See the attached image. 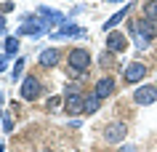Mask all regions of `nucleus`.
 <instances>
[{
  "label": "nucleus",
  "mask_w": 157,
  "mask_h": 152,
  "mask_svg": "<svg viewBox=\"0 0 157 152\" xmlns=\"http://www.w3.org/2000/svg\"><path fill=\"white\" fill-rule=\"evenodd\" d=\"M91 67V53L85 48H72L67 53V69H69V75H85Z\"/></svg>",
  "instance_id": "obj_1"
},
{
  "label": "nucleus",
  "mask_w": 157,
  "mask_h": 152,
  "mask_svg": "<svg viewBox=\"0 0 157 152\" xmlns=\"http://www.w3.org/2000/svg\"><path fill=\"white\" fill-rule=\"evenodd\" d=\"M125 136H128V126H125V123H120V120H112V123H107V126H104V142L120 144Z\"/></svg>",
  "instance_id": "obj_2"
},
{
  "label": "nucleus",
  "mask_w": 157,
  "mask_h": 152,
  "mask_svg": "<svg viewBox=\"0 0 157 152\" xmlns=\"http://www.w3.org/2000/svg\"><path fill=\"white\" fill-rule=\"evenodd\" d=\"M40 93H43V83L35 75H27L24 80H21V99L24 101H35Z\"/></svg>",
  "instance_id": "obj_3"
},
{
  "label": "nucleus",
  "mask_w": 157,
  "mask_h": 152,
  "mask_svg": "<svg viewBox=\"0 0 157 152\" xmlns=\"http://www.w3.org/2000/svg\"><path fill=\"white\" fill-rule=\"evenodd\" d=\"M83 93L80 91H75L72 85H69V91H67V96H64V112L67 115H80L83 112Z\"/></svg>",
  "instance_id": "obj_4"
},
{
  "label": "nucleus",
  "mask_w": 157,
  "mask_h": 152,
  "mask_svg": "<svg viewBox=\"0 0 157 152\" xmlns=\"http://www.w3.org/2000/svg\"><path fill=\"white\" fill-rule=\"evenodd\" d=\"M133 101H136V104H141V107L155 104V101H157V85L147 83V85H141V88H136V91H133Z\"/></svg>",
  "instance_id": "obj_5"
},
{
  "label": "nucleus",
  "mask_w": 157,
  "mask_h": 152,
  "mask_svg": "<svg viewBox=\"0 0 157 152\" xmlns=\"http://www.w3.org/2000/svg\"><path fill=\"white\" fill-rule=\"evenodd\" d=\"M147 72H149V67L147 64H141V61H131V64H128V67H125V83H141V80H144V77H147Z\"/></svg>",
  "instance_id": "obj_6"
},
{
  "label": "nucleus",
  "mask_w": 157,
  "mask_h": 152,
  "mask_svg": "<svg viewBox=\"0 0 157 152\" xmlns=\"http://www.w3.org/2000/svg\"><path fill=\"white\" fill-rule=\"evenodd\" d=\"M125 48H128V37H125L123 32L112 29V32L107 35V51H112V53H123Z\"/></svg>",
  "instance_id": "obj_7"
},
{
  "label": "nucleus",
  "mask_w": 157,
  "mask_h": 152,
  "mask_svg": "<svg viewBox=\"0 0 157 152\" xmlns=\"http://www.w3.org/2000/svg\"><path fill=\"white\" fill-rule=\"evenodd\" d=\"M115 77L107 75V77H101V80H96V88H93V93L99 96V99H107V96H112L115 93Z\"/></svg>",
  "instance_id": "obj_8"
},
{
  "label": "nucleus",
  "mask_w": 157,
  "mask_h": 152,
  "mask_svg": "<svg viewBox=\"0 0 157 152\" xmlns=\"http://www.w3.org/2000/svg\"><path fill=\"white\" fill-rule=\"evenodd\" d=\"M37 61H40V67L53 69V67L59 64V61H61V53H59V48H45V51H40Z\"/></svg>",
  "instance_id": "obj_9"
},
{
  "label": "nucleus",
  "mask_w": 157,
  "mask_h": 152,
  "mask_svg": "<svg viewBox=\"0 0 157 152\" xmlns=\"http://www.w3.org/2000/svg\"><path fill=\"white\" fill-rule=\"evenodd\" d=\"M99 104H101L99 96H96V93H88L83 99V112L85 115H93V112H99Z\"/></svg>",
  "instance_id": "obj_10"
},
{
  "label": "nucleus",
  "mask_w": 157,
  "mask_h": 152,
  "mask_svg": "<svg viewBox=\"0 0 157 152\" xmlns=\"http://www.w3.org/2000/svg\"><path fill=\"white\" fill-rule=\"evenodd\" d=\"M144 16H147V21H157V0L144 3Z\"/></svg>",
  "instance_id": "obj_11"
},
{
  "label": "nucleus",
  "mask_w": 157,
  "mask_h": 152,
  "mask_svg": "<svg viewBox=\"0 0 157 152\" xmlns=\"http://www.w3.org/2000/svg\"><path fill=\"white\" fill-rule=\"evenodd\" d=\"M128 11H131V3H128V6H125V8H123V11H120V14H115V16L109 19V21H107V24H104V27H107L109 32H112V29H115V27H117V24H120V19H123V16H125V14H128Z\"/></svg>",
  "instance_id": "obj_12"
},
{
  "label": "nucleus",
  "mask_w": 157,
  "mask_h": 152,
  "mask_svg": "<svg viewBox=\"0 0 157 152\" xmlns=\"http://www.w3.org/2000/svg\"><path fill=\"white\" fill-rule=\"evenodd\" d=\"M43 32V27H40V21H27L24 27H21V29H19V35H40Z\"/></svg>",
  "instance_id": "obj_13"
},
{
  "label": "nucleus",
  "mask_w": 157,
  "mask_h": 152,
  "mask_svg": "<svg viewBox=\"0 0 157 152\" xmlns=\"http://www.w3.org/2000/svg\"><path fill=\"white\" fill-rule=\"evenodd\" d=\"M99 61L107 69H112V67H115V53H112V51H104V53H99Z\"/></svg>",
  "instance_id": "obj_14"
},
{
  "label": "nucleus",
  "mask_w": 157,
  "mask_h": 152,
  "mask_svg": "<svg viewBox=\"0 0 157 152\" xmlns=\"http://www.w3.org/2000/svg\"><path fill=\"white\" fill-rule=\"evenodd\" d=\"M16 51H19V37H8V40H6V53L13 56Z\"/></svg>",
  "instance_id": "obj_15"
},
{
  "label": "nucleus",
  "mask_w": 157,
  "mask_h": 152,
  "mask_svg": "<svg viewBox=\"0 0 157 152\" xmlns=\"http://www.w3.org/2000/svg\"><path fill=\"white\" fill-rule=\"evenodd\" d=\"M59 107H64V101L59 99V96H51V99H48V104H45V110H48V112H56Z\"/></svg>",
  "instance_id": "obj_16"
},
{
  "label": "nucleus",
  "mask_w": 157,
  "mask_h": 152,
  "mask_svg": "<svg viewBox=\"0 0 157 152\" xmlns=\"http://www.w3.org/2000/svg\"><path fill=\"white\" fill-rule=\"evenodd\" d=\"M21 67H24V61H16V67H13V77L21 75Z\"/></svg>",
  "instance_id": "obj_17"
},
{
  "label": "nucleus",
  "mask_w": 157,
  "mask_h": 152,
  "mask_svg": "<svg viewBox=\"0 0 157 152\" xmlns=\"http://www.w3.org/2000/svg\"><path fill=\"white\" fill-rule=\"evenodd\" d=\"M3 32H6V19L0 16V35H3Z\"/></svg>",
  "instance_id": "obj_18"
},
{
  "label": "nucleus",
  "mask_w": 157,
  "mask_h": 152,
  "mask_svg": "<svg viewBox=\"0 0 157 152\" xmlns=\"http://www.w3.org/2000/svg\"><path fill=\"white\" fill-rule=\"evenodd\" d=\"M120 152H136V147H123Z\"/></svg>",
  "instance_id": "obj_19"
},
{
  "label": "nucleus",
  "mask_w": 157,
  "mask_h": 152,
  "mask_svg": "<svg viewBox=\"0 0 157 152\" xmlns=\"http://www.w3.org/2000/svg\"><path fill=\"white\" fill-rule=\"evenodd\" d=\"M0 72H3V56H0Z\"/></svg>",
  "instance_id": "obj_20"
},
{
  "label": "nucleus",
  "mask_w": 157,
  "mask_h": 152,
  "mask_svg": "<svg viewBox=\"0 0 157 152\" xmlns=\"http://www.w3.org/2000/svg\"><path fill=\"white\" fill-rule=\"evenodd\" d=\"M112 3H117V0H112Z\"/></svg>",
  "instance_id": "obj_21"
}]
</instances>
